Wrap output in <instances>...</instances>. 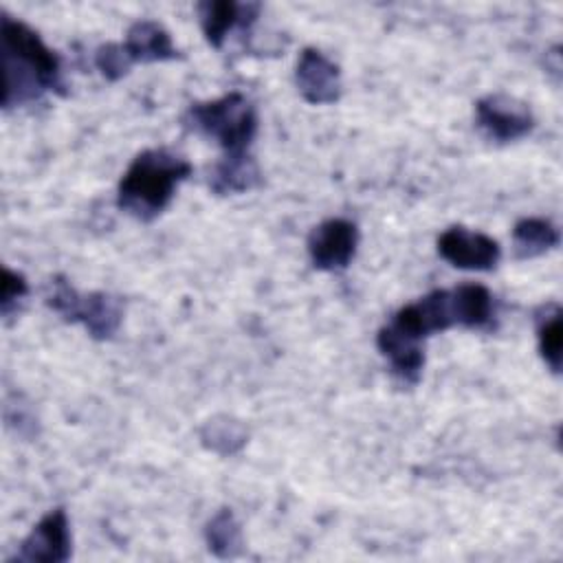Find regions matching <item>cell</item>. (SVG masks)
Masks as SVG:
<instances>
[{"label": "cell", "mask_w": 563, "mask_h": 563, "mask_svg": "<svg viewBox=\"0 0 563 563\" xmlns=\"http://www.w3.org/2000/svg\"><path fill=\"white\" fill-rule=\"evenodd\" d=\"M376 345L380 354L389 361L391 374L402 380L405 385H413L420 378L422 365H424V350L422 341L405 334L396 325L387 323L378 330Z\"/></svg>", "instance_id": "11"}, {"label": "cell", "mask_w": 563, "mask_h": 563, "mask_svg": "<svg viewBox=\"0 0 563 563\" xmlns=\"http://www.w3.org/2000/svg\"><path fill=\"white\" fill-rule=\"evenodd\" d=\"M295 84L312 106H330L341 97V70L319 48H303L295 66Z\"/></svg>", "instance_id": "9"}, {"label": "cell", "mask_w": 563, "mask_h": 563, "mask_svg": "<svg viewBox=\"0 0 563 563\" xmlns=\"http://www.w3.org/2000/svg\"><path fill=\"white\" fill-rule=\"evenodd\" d=\"M51 310L70 323H81L97 341L112 339L123 321V299L110 292H77L64 277H53L46 292Z\"/></svg>", "instance_id": "4"}, {"label": "cell", "mask_w": 563, "mask_h": 563, "mask_svg": "<svg viewBox=\"0 0 563 563\" xmlns=\"http://www.w3.org/2000/svg\"><path fill=\"white\" fill-rule=\"evenodd\" d=\"M475 119L482 132L497 143L517 141L534 128V117L528 103L506 92L482 97L475 103Z\"/></svg>", "instance_id": "5"}, {"label": "cell", "mask_w": 563, "mask_h": 563, "mask_svg": "<svg viewBox=\"0 0 563 563\" xmlns=\"http://www.w3.org/2000/svg\"><path fill=\"white\" fill-rule=\"evenodd\" d=\"M200 444L218 455H233L249 442V429L244 422L231 416H213L200 427Z\"/></svg>", "instance_id": "16"}, {"label": "cell", "mask_w": 563, "mask_h": 563, "mask_svg": "<svg viewBox=\"0 0 563 563\" xmlns=\"http://www.w3.org/2000/svg\"><path fill=\"white\" fill-rule=\"evenodd\" d=\"M537 341L543 363L550 372H561V341H563V323H561V308L556 301L545 303L537 312Z\"/></svg>", "instance_id": "18"}, {"label": "cell", "mask_w": 563, "mask_h": 563, "mask_svg": "<svg viewBox=\"0 0 563 563\" xmlns=\"http://www.w3.org/2000/svg\"><path fill=\"white\" fill-rule=\"evenodd\" d=\"M0 42L4 108L35 101L46 90L64 95L59 57L31 26L2 13Z\"/></svg>", "instance_id": "1"}, {"label": "cell", "mask_w": 563, "mask_h": 563, "mask_svg": "<svg viewBox=\"0 0 563 563\" xmlns=\"http://www.w3.org/2000/svg\"><path fill=\"white\" fill-rule=\"evenodd\" d=\"M438 253L451 266L462 271H493L501 257L497 240L466 227L446 229L438 238Z\"/></svg>", "instance_id": "7"}, {"label": "cell", "mask_w": 563, "mask_h": 563, "mask_svg": "<svg viewBox=\"0 0 563 563\" xmlns=\"http://www.w3.org/2000/svg\"><path fill=\"white\" fill-rule=\"evenodd\" d=\"M262 183V169L249 152L224 154L209 174V187L218 196L244 194Z\"/></svg>", "instance_id": "12"}, {"label": "cell", "mask_w": 563, "mask_h": 563, "mask_svg": "<svg viewBox=\"0 0 563 563\" xmlns=\"http://www.w3.org/2000/svg\"><path fill=\"white\" fill-rule=\"evenodd\" d=\"M29 292V286H26V279L11 271V268H2V290H0V312L2 317H9L18 303L26 297Z\"/></svg>", "instance_id": "20"}, {"label": "cell", "mask_w": 563, "mask_h": 563, "mask_svg": "<svg viewBox=\"0 0 563 563\" xmlns=\"http://www.w3.org/2000/svg\"><path fill=\"white\" fill-rule=\"evenodd\" d=\"M260 4L257 2H233V0H207L198 4V18L200 26L205 33V40L213 46L220 48L227 35L235 29L249 31L257 15H260Z\"/></svg>", "instance_id": "10"}, {"label": "cell", "mask_w": 563, "mask_h": 563, "mask_svg": "<svg viewBox=\"0 0 563 563\" xmlns=\"http://www.w3.org/2000/svg\"><path fill=\"white\" fill-rule=\"evenodd\" d=\"M70 556V530L64 508L46 512L20 543L13 561L64 563Z\"/></svg>", "instance_id": "8"}, {"label": "cell", "mask_w": 563, "mask_h": 563, "mask_svg": "<svg viewBox=\"0 0 563 563\" xmlns=\"http://www.w3.org/2000/svg\"><path fill=\"white\" fill-rule=\"evenodd\" d=\"M559 229L545 218H521L512 227V246L519 260L539 257L559 244Z\"/></svg>", "instance_id": "15"}, {"label": "cell", "mask_w": 563, "mask_h": 563, "mask_svg": "<svg viewBox=\"0 0 563 563\" xmlns=\"http://www.w3.org/2000/svg\"><path fill=\"white\" fill-rule=\"evenodd\" d=\"M189 174L191 165L180 154L167 147L143 150L119 183L117 205L132 218L147 222L169 205L176 187Z\"/></svg>", "instance_id": "2"}, {"label": "cell", "mask_w": 563, "mask_h": 563, "mask_svg": "<svg viewBox=\"0 0 563 563\" xmlns=\"http://www.w3.org/2000/svg\"><path fill=\"white\" fill-rule=\"evenodd\" d=\"M205 539H207L209 550L218 559H233V556L242 554V550H244L242 528L229 508L218 510L209 519V523L205 528Z\"/></svg>", "instance_id": "17"}, {"label": "cell", "mask_w": 563, "mask_h": 563, "mask_svg": "<svg viewBox=\"0 0 563 563\" xmlns=\"http://www.w3.org/2000/svg\"><path fill=\"white\" fill-rule=\"evenodd\" d=\"M451 301L457 325L488 328L493 323V295L482 284H462L451 288Z\"/></svg>", "instance_id": "14"}, {"label": "cell", "mask_w": 563, "mask_h": 563, "mask_svg": "<svg viewBox=\"0 0 563 563\" xmlns=\"http://www.w3.org/2000/svg\"><path fill=\"white\" fill-rule=\"evenodd\" d=\"M183 121L189 130L213 139L227 154L246 152L257 132V112L242 92L194 103Z\"/></svg>", "instance_id": "3"}, {"label": "cell", "mask_w": 563, "mask_h": 563, "mask_svg": "<svg viewBox=\"0 0 563 563\" xmlns=\"http://www.w3.org/2000/svg\"><path fill=\"white\" fill-rule=\"evenodd\" d=\"M95 66L99 68V73L108 79V81H117L121 79L123 75L130 73V66H132V59L130 55L125 53L123 44H101L97 51H95Z\"/></svg>", "instance_id": "19"}, {"label": "cell", "mask_w": 563, "mask_h": 563, "mask_svg": "<svg viewBox=\"0 0 563 563\" xmlns=\"http://www.w3.org/2000/svg\"><path fill=\"white\" fill-rule=\"evenodd\" d=\"M358 246V229L345 218H330L308 235V255L319 271H343Z\"/></svg>", "instance_id": "6"}, {"label": "cell", "mask_w": 563, "mask_h": 563, "mask_svg": "<svg viewBox=\"0 0 563 563\" xmlns=\"http://www.w3.org/2000/svg\"><path fill=\"white\" fill-rule=\"evenodd\" d=\"M125 53L134 62H167L180 57L178 48L172 42V35L154 20L134 22L123 42Z\"/></svg>", "instance_id": "13"}]
</instances>
